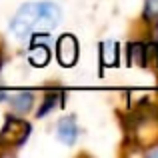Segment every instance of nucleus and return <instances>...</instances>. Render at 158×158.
<instances>
[{
    "mask_svg": "<svg viewBox=\"0 0 158 158\" xmlns=\"http://www.w3.org/2000/svg\"><path fill=\"white\" fill-rule=\"evenodd\" d=\"M62 12L54 2H26L16 10L10 30L18 40L50 32L60 24Z\"/></svg>",
    "mask_w": 158,
    "mask_h": 158,
    "instance_id": "f257e3e1",
    "label": "nucleus"
},
{
    "mask_svg": "<svg viewBox=\"0 0 158 158\" xmlns=\"http://www.w3.org/2000/svg\"><path fill=\"white\" fill-rule=\"evenodd\" d=\"M28 136H30V124L10 116L0 130V146H20Z\"/></svg>",
    "mask_w": 158,
    "mask_h": 158,
    "instance_id": "f03ea898",
    "label": "nucleus"
},
{
    "mask_svg": "<svg viewBox=\"0 0 158 158\" xmlns=\"http://www.w3.org/2000/svg\"><path fill=\"white\" fill-rule=\"evenodd\" d=\"M56 54H58V62L66 68L76 64L78 60V42L72 34H64L58 38L56 44Z\"/></svg>",
    "mask_w": 158,
    "mask_h": 158,
    "instance_id": "7ed1b4c3",
    "label": "nucleus"
},
{
    "mask_svg": "<svg viewBox=\"0 0 158 158\" xmlns=\"http://www.w3.org/2000/svg\"><path fill=\"white\" fill-rule=\"evenodd\" d=\"M58 138L62 140L64 144H74L76 142V136H78V126H76V120L72 116H64V118L58 122Z\"/></svg>",
    "mask_w": 158,
    "mask_h": 158,
    "instance_id": "20e7f679",
    "label": "nucleus"
},
{
    "mask_svg": "<svg viewBox=\"0 0 158 158\" xmlns=\"http://www.w3.org/2000/svg\"><path fill=\"white\" fill-rule=\"evenodd\" d=\"M8 102H10V106L16 112H26L32 106V94L30 92H16L8 98Z\"/></svg>",
    "mask_w": 158,
    "mask_h": 158,
    "instance_id": "39448f33",
    "label": "nucleus"
},
{
    "mask_svg": "<svg viewBox=\"0 0 158 158\" xmlns=\"http://www.w3.org/2000/svg\"><path fill=\"white\" fill-rule=\"evenodd\" d=\"M28 58H30V62H32L34 66H46V64H48V58H50V52H48L46 46H40V44H36V46L30 48Z\"/></svg>",
    "mask_w": 158,
    "mask_h": 158,
    "instance_id": "423d86ee",
    "label": "nucleus"
},
{
    "mask_svg": "<svg viewBox=\"0 0 158 158\" xmlns=\"http://www.w3.org/2000/svg\"><path fill=\"white\" fill-rule=\"evenodd\" d=\"M128 54H130L132 64H138V66L146 64V44H130Z\"/></svg>",
    "mask_w": 158,
    "mask_h": 158,
    "instance_id": "0eeeda50",
    "label": "nucleus"
},
{
    "mask_svg": "<svg viewBox=\"0 0 158 158\" xmlns=\"http://www.w3.org/2000/svg\"><path fill=\"white\" fill-rule=\"evenodd\" d=\"M144 18L148 22L156 24L158 22V0H146V6H144Z\"/></svg>",
    "mask_w": 158,
    "mask_h": 158,
    "instance_id": "6e6552de",
    "label": "nucleus"
},
{
    "mask_svg": "<svg viewBox=\"0 0 158 158\" xmlns=\"http://www.w3.org/2000/svg\"><path fill=\"white\" fill-rule=\"evenodd\" d=\"M58 102H60V96H58L56 92H50V94L46 96V102H44V104L40 106V110H38V116H44V114H48V112H50L52 108L58 104Z\"/></svg>",
    "mask_w": 158,
    "mask_h": 158,
    "instance_id": "1a4fd4ad",
    "label": "nucleus"
},
{
    "mask_svg": "<svg viewBox=\"0 0 158 158\" xmlns=\"http://www.w3.org/2000/svg\"><path fill=\"white\" fill-rule=\"evenodd\" d=\"M148 156H158V148H154V150L148 152Z\"/></svg>",
    "mask_w": 158,
    "mask_h": 158,
    "instance_id": "9d476101",
    "label": "nucleus"
}]
</instances>
